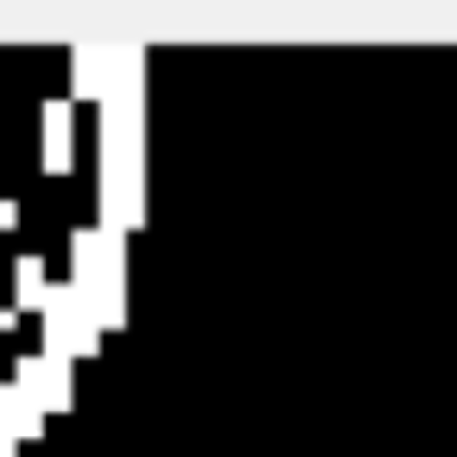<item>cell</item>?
I'll return each instance as SVG.
<instances>
[{
  "label": "cell",
  "instance_id": "2",
  "mask_svg": "<svg viewBox=\"0 0 457 457\" xmlns=\"http://www.w3.org/2000/svg\"><path fill=\"white\" fill-rule=\"evenodd\" d=\"M107 88H113V45H88L82 38L76 45V88L70 95L76 101H101Z\"/></svg>",
  "mask_w": 457,
  "mask_h": 457
},
{
  "label": "cell",
  "instance_id": "5",
  "mask_svg": "<svg viewBox=\"0 0 457 457\" xmlns=\"http://www.w3.org/2000/svg\"><path fill=\"white\" fill-rule=\"evenodd\" d=\"M13 282H20V307H38V313H45V295H51L45 263H38V257H20V263H13Z\"/></svg>",
  "mask_w": 457,
  "mask_h": 457
},
{
  "label": "cell",
  "instance_id": "3",
  "mask_svg": "<svg viewBox=\"0 0 457 457\" xmlns=\"http://www.w3.org/2000/svg\"><path fill=\"white\" fill-rule=\"evenodd\" d=\"M0 432H7L13 445H26V438H38V432H45V413H38L13 382H0Z\"/></svg>",
  "mask_w": 457,
  "mask_h": 457
},
{
  "label": "cell",
  "instance_id": "4",
  "mask_svg": "<svg viewBox=\"0 0 457 457\" xmlns=\"http://www.w3.org/2000/svg\"><path fill=\"white\" fill-rule=\"evenodd\" d=\"M70 138H76V132H70V101H45V170H51V176L70 170V157H76Z\"/></svg>",
  "mask_w": 457,
  "mask_h": 457
},
{
  "label": "cell",
  "instance_id": "7",
  "mask_svg": "<svg viewBox=\"0 0 457 457\" xmlns=\"http://www.w3.org/2000/svg\"><path fill=\"white\" fill-rule=\"evenodd\" d=\"M0 457H20V445H13L7 432H0Z\"/></svg>",
  "mask_w": 457,
  "mask_h": 457
},
{
  "label": "cell",
  "instance_id": "1",
  "mask_svg": "<svg viewBox=\"0 0 457 457\" xmlns=\"http://www.w3.org/2000/svg\"><path fill=\"white\" fill-rule=\"evenodd\" d=\"M13 388H20L38 413H70V401H76L70 363H51V357H20V363H13Z\"/></svg>",
  "mask_w": 457,
  "mask_h": 457
},
{
  "label": "cell",
  "instance_id": "6",
  "mask_svg": "<svg viewBox=\"0 0 457 457\" xmlns=\"http://www.w3.org/2000/svg\"><path fill=\"white\" fill-rule=\"evenodd\" d=\"M13 220H20V207H13V201H0V232H7Z\"/></svg>",
  "mask_w": 457,
  "mask_h": 457
}]
</instances>
